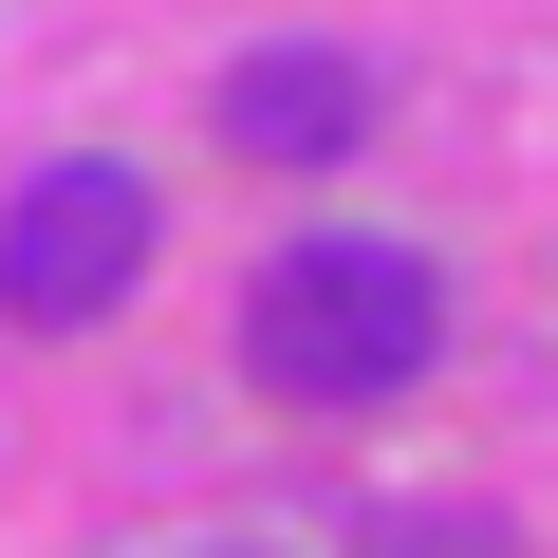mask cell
<instances>
[{
    "label": "cell",
    "instance_id": "6da1fadb",
    "mask_svg": "<svg viewBox=\"0 0 558 558\" xmlns=\"http://www.w3.org/2000/svg\"><path fill=\"white\" fill-rule=\"evenodd\" d=\"M447 354V260L428 242H279L242 299V373L279 410H391Z\"/></svg>",
    "mask_w": 558,
    "mask_h": 558
},
{
    "label": "cell",
    "instance_id": "7a4b0ae2",
    "mask_svg": "<svg viewBox=\"0 0 558 558\" xmlns=\"http://www.w3.org/2000/svg\"><path fill=\"white\" fill-rule=\"evenodd\" d=\"M149 279V168H112V149H57V168H20V205H0V317L20 336H75V317H112Z\"/></svg>",
    "mask_w": 558,
    "mask_h": 558
},
{
    "label": "cell",
    "instance_id": "3957f363",
    "mask_svg": "<svg viewBox=\"0 0 558 558\" xmlns=\"http://www.w3.org/2000/svg\"><path fill=\"white\" fill-rule=\"evenodd\" d=\"M205 131H223L242 168H336V149L373 131V75H354L336 38H260V57H223Z\"/></svg>",
    "mask_w": 558,
    "mask_h": 558
}]
</instances>
